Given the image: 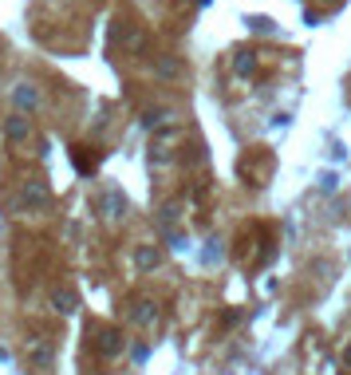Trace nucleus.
I'll return each instance as SVG.
<instances>
[{"label":"nucleus","mask_w":351,"mask_h":375,"mask_svg":"<svg viewBox=\"0 0 351 375\" xmlns=\"http://www.w3.org/2000/svg\"><path fill=\"white\" fill-rule=\"evenodd\" d=\"M119 348H122L119 332H103V336H99V352H103V355H115Z\"/></svg>","instance_id":"nucleus-1"},{"label":"nucleus","mask_w":351,"mask_h":375,"mask_svg":"<svg viewBox=\"0 0 351 375\" xmlns=\"http://www.w3.org/2000/svg\"><path fill=\"white\" fill-rule=\"evenodd\" d=\"M56 308H60V312H71V308H75V296H71V293H56Z\"/></svg>","instance_id":"nucleus-2"},{"label":"nucleus","mask_w":351,"mask_h":375,"mask_svg":"<svg viewBox=\"0 0 351 375\" xmlns=\"http://www.w3.org/2000/svg\"><path fill=\"white\" fill-rule=\"evenodd\" d=\"M134 320H139V324H151V320H154L151 305H139V312H134Z\"/></svg>","instance_id":"nucleus-3"},{"label":"nucleus","mask_w":351,"mask_h":375,"mask_svg":"<svg viewBox=\"0 0 351 375\" xmlns=\"http://www.w3.org/2000/svg\"><path fill=\"white\" fill-rule=\"evenodd\" d=\"M154 261H158V257H154V253H151V249H142V253H139V265H142V269H151V265H154Z\"/></svg>","instance_id":"nucleus-4"},{"label":"nucleus","mask_w":351,"mask_h":375,"mask_svg":"<svg viewBox=\"0 0 351 375\" xmlns=\"http://www.w3.org/2000/svg\"><path fill=\"white\" fill-rule=\"evenodd\" d=\"M347 364H351V352H347Z\"/></svg>","instance_id":"nucleus-5"}]
</instances>
